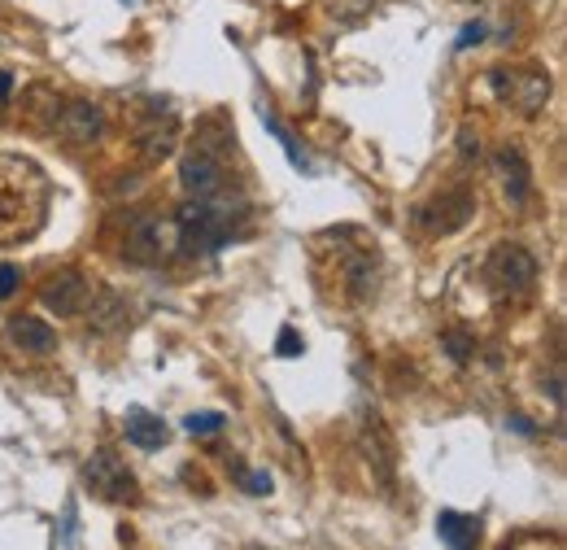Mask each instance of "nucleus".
I'll return each instance as SVG.
<instances>
[{"label": "nucleus", "instance_id": "obj_1", "mask_svg": "<svg viewBox=\"0 0 567 550\" xmlns=\"http://www.w3.org/2000/svg\"><path fill=\"white\" fill-rule=\"evenodd\" d=\"M48 184L27 158H9V179L0 175V241H27L44 223Z\"/></svg>", "mask_w": 567, "mask_h": 550}, {"label": "nucleus", "instance_id": "obj_2", "mask_svg": "<svg viewBox=\"0 0 567 550\" xmlns=\"http://www.w3.org/2000/svg\"><path fill=\"white\" fill-rule=\"evenodd\" d=\"M485 275L498 293H528L537 280V258L528 254L524 245L515 241H502L489 249V262H485Z\"/></svg>", "mask_w": 567, "mask_h": 550}, {"label": "nucleus", "instance_id": "obj_3", "mask_svg": "<svg viewBox=\"0 0 567 550\" xmlns=\"http://www.w3.org/2000/svg\"><path fill=\"white\" fill-rule=\"evenodd\" d=\"M179 232L171 223H162L158 214H136L127 227V241H123V254L131 262H140V267H153V262H162L166 254L175 249Z\"/></svg>", "mask_w": 567, "mask_h": 550}, {"label": "nucleus", "instance_id": "obj_4", "mask_svg": "<svg viewBox=\"0 0 567 550\" xmlns=\"http://www.w3.org/2000/svg\"><path fill=\"white\" fill-rule=\"evenodd\" d=\"M472 214H476V193L458 184V188H445L441 197H432L428 206L419 210V223H424L432 236H454L458 227L472 223Z\"/></svg>", "mask_w": 567, "mask_h": 550}, {"label": "nucleus", "instance_id": "obj_5", "mask_svg": "<svg viewBox=\"0 0 567 550\" xmlns=\"http://www.w3.org/2000/svg\"><path fill=\"white\" fill-rule=\"evenodd\" d=\"M489 83L520 114H537L550 101V75H541V70H493Z\"/></svg>", "mask_w": 567, "mask_h": 550}, {"label": "nucleus", "instance_id": "obj_6", "mask_svg": "<svg viewBox=\"0 0 567 550\" xmlns=\"http://www.w3.org/2000/svg\"><path fill=\"white\" fill-rule=\"evenodd\" d=\"M83 481H88L92 494L110 498V502H127L136 498V476L127 472L123 459H114L110 450H96L88 463H83Z\"/></svg>", "mask_w": 567, "mask_h": 550}, {"label": "nucleus", "instance_id": "obj_7", "mask_svg": "<svg viewBox=\"0 0 567 550\" xmlns=\"http://www.w3.org/2000/svg\"><path fill=\"white\" fill-rule=\"evenodd\" d=\"M53 127H57V136H62L66 145H92V140L101 136V127H105L101 105H92V101H66Z\"/></svg>", "mask_w": 567, "mask_h": 550}, {"label": "nucleus", "instance_id": "obj_8", "mask_svg": "<svg viewBox=\"0 0 567 550\" xmlns=\"http://www.w3.org/2000/svg\"><path fill=\"white\" fill-rule=\"evenodd\" d=\"M358 441H363V454H367V463L376 468V476L384 485H393V468H397V446H393V437H389V428H384V420L376 411L363 420V433H358Z\"/></svg>", "mask_w": 567, "mask_h": 550}, {"label": "nucleus", "instance_id": "obj_9", "mask_svg": "<svg viewBox=\"0 0 567 550\" xmlns=\"http://www.w3.org/2000/svg\"><path fill=\"white\" fill-rule=\"evenodd\" d=\"M40 297H44L48 310H57V315H79V310L88 306V280H83L79 271H57V275H48Z\"/></svg>", "mask_w": 567, "mask_h": 550}, {"label": "nucleus", "instance_id": "obj_10", "mask_svg": "<svg viewBox=\"0 0 567 550\" xmlns=\"http://www.w3.org/2000/svg\"><path fill=\"white\" fill-rule=\"evenodd\" d=\"M493 166H498V179L506 188V197H511V206H524L528 201V184H533V171H528V158L515 145L498 149V158H493Z\"/></svg>", "mask_w": 567, "mask_h": 550}, {"label": "nucleus", "instance_id": "obj_11", "mask_svg": "<svg viewBox=\"0 0 567 550\" xmlns=\"http://www.w3.org/2000/svg\"><path fill=\"white\" fill-rule=\"evenodd\" d=\"M179 179H184L188 197H214L223 188V166H219V158L192 153V158H184V166H179Z\"/></svg>", "mask_w": 567, "mask_h": 550}, {"label": "nucleus", "instance_id": "obj_12", "mask_svg": "<svg viewBox=\"0 0 567 550\" xmlns=\"http://www.w3.org/2000/svg\"><path fill=\"white\" fill-rule=\"evenodd\" d=\"M9 341H14L22 354H53L57 350V332L48 328L44 319H35V315L9 319Z\"/></svg>", "mask_w": 567, "mask_h": 550}, {"label": "nucleus", "instance_id": "obj_13", "mask_svg": "<svg viewBox=\"0 0 567 550\" xmlns=\"http://www.w3.org/2000/svg\"><path fill=\"white\" fill-rule=\"evenodd\" d=\"M437 533H441V542L450 550H476L480 546V520L463 516V511H441Z\"/></svg>", "mask_w": 567, "mask_h": 550}, {"label": "nucleus", "instance_id": "obj_14", "mask_svg": "<svg viewBox=\"0 0 567 550\" xmlns=\"http://www.w3.org/2000/svg\"><path fill=\"white\" fill-rule=\"evenodd\" d=\"M123 433L131 446H140V450H162L166 446V424L158 420V415H149V411H127V420H123Z\"/></svg>", "mask_w": 567, "mask_h": 550}, {"label": "nucleus", "instance_id": "obj_15", "mask_svg": "<svg viewBox=\"0 0 567 550\" xmlns=\"http://www.w3.org/2000/svg\"><path fill=\"white\" fill-rule=\"evenodd\" d=\"M236 145V131L227 127V118L210 114L197 123V153H205V158H219V153H232Z\"/></svg>", "mask_w": 567, "mask_h": 550}, {"label": "nucleus", "instance_id": "obj_16", "mask_svg": "<svg viewBox=\"0 0 567 550\" xmlns=\"http://www.w3.org/2000/svg\"><path fill=\"white\" fill-rule=\"evenodd\" d=\"M88 324L96 328V332H114V328H123L127 324V302L118 297L114 289H101L96 293V302H92V310H88Z\"/></svg>", "mask_w": 567, "mask_h": 550}, {"label": "nucleus", "instance_id": "obj_17", "mask_svg": "<svg viewBox=\"0 0 567 550\" xmlns=\"http://www.w3.org/2000/svg\"><path fill=\"white\" fill-rule=\"evenodd\" d=\"M376 280H380V262L376 254H354L345 262V284L354 297H371L376 293Z\"/></svg>", "mask_w": 567, "mask_h": 550}, {"label": "nucleus", "instance_id": "obj_18", "mask_svg": "<svg viewBox=\"0 0 567 550\" xmlns=\"http://www.w3.org/2000/svg\"><path fill=\"white\" fill-rule=\"evenodd\" d=\"M175 140H179V131H175V123H158V127H149V131H140V153L149 162H162V158H171L175 153Z\"/></svg>", "mask_w": 567, "mask_h": 550}, {"label": "nucleus", "instance_id": "obj_19", "mask_svg": "<svg viewBox=\"0 0 567 550\" xmlns=\"http://www.w3.org/2000/svg\"><path fill=\"white\" fill-rule=\"evenodd\" d=\"M262 123H267V131H271V136H275V140H280V145H284V153H288V162H293V166H297V171H310V162H306V158H301V153H297V145H293V136H288V131L280 127V118H275V114H267V110H262Z\"/></svg>", "mask_w": 567, "mask_h": 550}, {"label": "nucleus", "instance_id": "obj_20", "mask_svg": "<svg viewBox=\"0 0 567 550\" xmlns=\"http://www.w3.org/2000/svg\"><path fill=\"white\" fill-rule=\"evenodd\" d=\"M371 5H376V0H332V18L336 22H345V27H349V22H363L367 14H371Z\"/></svg>", "mask_w": 567, "mask_h": 550}, {"label": "nucleus", "instance_id": "obj_21", "mask_svg": "<svg viewBox=\"0 0 567 550\" xmlns=\"http://www.w3.org/2000/svg\"><path fill=\"white\" fill-rule=\"evenodd\" d=\"M223 424H227V420H223L219 411H192L188 420H184V428H188L192 437H214V433H219Z\"/></svg>", "mask_w": 567, "mask_h": 550}, {"label": "nucleus", "instance_id": "obj_22", "mask_svg": "<svg viewBox=\"0 0 567 550\" xmlns=\"http://www.w3.org/2000/svg\"><path fill=\"white\" fill-rule=\"evenodd\" d=\"M441 345H445V350H450L454 363H467V358L476 354V341H472V337H463V332H445Z\"/></svg>", "mask_w": 567, "mask_h": 550}, {"label": "nucleus", "instance_id": "obj_23", "mask_svg": "<svg viewBox=\"0 0 567 550\" xmlns=\"http://www.w3.org/2000/svg\"><path fill=\"white\" fill-rule=\"evenodd\" d=\"M18 280H22V267H14V262H0V302L18 289Z\"/></svg>", "mask_w": 567, "mask_h": 550}, {"label": "nucleus", "instance_id": "obj_24", "mask_svg": "<svg viewBox=\"0 0 567 550\" xmlns=\"http://www.w3.org/2000/svg\"><path fill=\"white\" fill-rule=\"evenodd\" d=\"M275 350H280V358H297L301 350H306V345H301V337H297L293 328H284V332H280V341H275Z\"/></svg>", "mask_w": 567, "mask_h": 550}, {"label": "nucleus", "instance_id": "obj_25", "mask_svg": "<svg viewBox=\"0 0 567 550\" xmlns=\"http://www.w3.org/2000/svg\"><path fill=\"white\" fill-rule=\"evenodd\" d=\"M458 153H463V158H480V136L472 127L458 131Z\"/></svg>", "mask_w": 567, "mask_h": 550}, {"label": "nucleus", "instance_id": "obj_26", "mask_svg": "<svg viewBox=\"0 0 567 550\" xmlns=\"http://www.w3.org/2000/svg\"><path fill=\"white\" fill-rule=\"evenodd\" d=\"M240 481H245L249 494H271V476L267 472H245Z\"/></svg>", "mask_w": 567, "mask_h": 550}, {"label": "nucleus", "instance_id": "obj_27", "mask_svg": "<svg viewBox=\"0 0 567 550\" xmlns=\"http://www.w3.org/2000/svg\"><path fill=\"white\" fill-rule=\"evenodd\" d=\"M480 35H485V27H467L463 40H458V49H467V44H480Z\"/></svg>", "mask_w": 567, "mask_h": 550}, {"label": "nucleus", "instance_id": "obj_28", "mask_svg": "<svg viewBox=\"0 0 567 550\" xmlns=\"http://www.w3.org/2000/svg\"><path fill=\"white\" fill-rule=\"evenodd\" d=\"M9 88H14V79H9V75H0V101L9 97Z\"/></svg>", "mask_w": 567, "mask_h": 550}]
</instances>
